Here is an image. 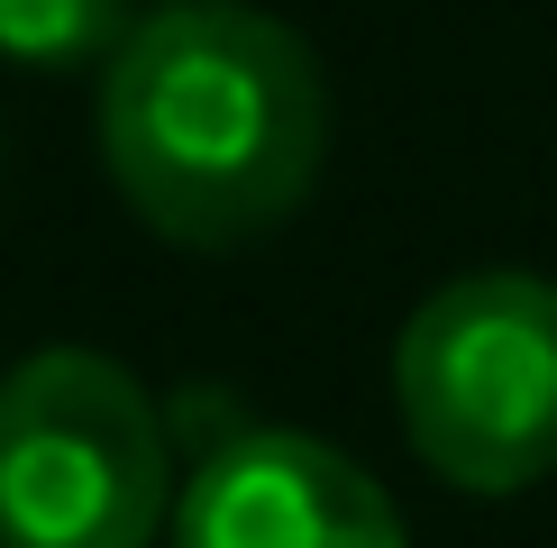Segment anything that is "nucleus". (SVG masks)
Listing matches in <instances>:
<instances>
[{"mask_svg":"<svg viewBox=\"0 0 557 548\" xmlns=\"http://www.w3.org/2000/svg\"><path fill=\"white\" fill-rule=\"evenodd\" d=\"M128 0H0V55L18 64H83L101 46H128Z\"/></svg>","mask_w":557,"mask_h":548,"instance_id":"obj_5","label":"nucleus"},{"mask_svg":"<svg viewBox=\"0 0 557 548\" xmlns=\"http://www.w3.org/2000/svg\"><path fill=\"white\" fill-rule=\"evenodd\" d=\"M101 155L128 211L174 247H247L301 211L330 155V91L284 18L165 10L110 55Z\"/></svg>","mask_w":557,"mask_h":548,"instance_id":"obj_1","label":"nucleus"},{"mask_svg":"<svg viewBox=\"0 0 557 548\" xmlns=\"http://www.w3.org/2000/svg\"><path fill=\"white\" fill-rule=\"evenodd\" d=\"M393 402L421 466L457 494H521L557 466V284L457 274L403 320Z\"/></svg>","mask_w":557,"mask_h":548,"instance_id":"obj_2","label":"nucleus"},{"mask_svg":"<svg viewBox=\"0 0 557 548\" xmlns=\"http://www.w3.org/2000/svg\"><path fill=\"white\" fill-rule=\"evenodd\" d=\"M174 10H201V0H174Z\"/></svg>","mask_w":557,"mask_h":548,"instance_id":"obj_6","label":"nucleus"},{"mask_svg":"<svg viewBox=\"0 0 557 548\" xmlns=\"http://www.w3.org/2000/svg\"><path fill=\"white\" fill-rule=\"evenodd\" d=\"M174 548H411L375 475L330 439L257 429L201 448L174 494Z\"/></svg>","mask_w":557,"mask_h":548,"instance_id":"obj_4","label":"nucleus"},{"mask_svg":"<svg viewBox=\"0 0 557 548\" xmlns=\"http://www.w3.org/2000/svg\"><path fill=\"white\" fill-rule=\"evenodd\" d=\"M174 512L165 411L101 348L0 375V548H156Z\"/></svg>","mask_w":557,"mask_h":548,"instance_id":"obj_3","label":"nucleus"}]
</instances>
